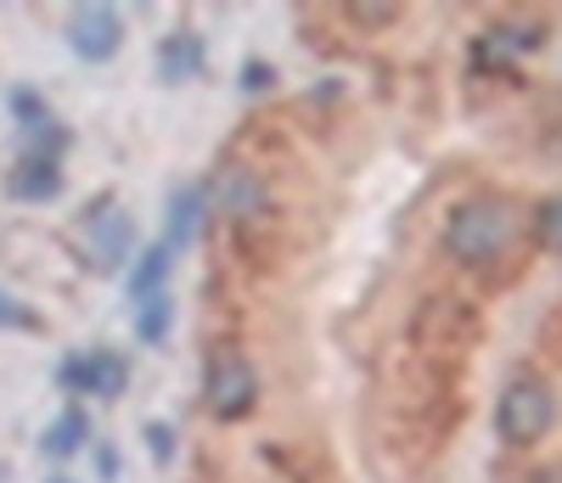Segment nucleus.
Segmentation results:
<instances>
[{"label": "nucleus", "instance_id": "4", "mask_svg": "<svg viewBox=\"0 0 562 483\" xmlns=\"http://www.w3.org/2000/svg\"><path fill=\"white\" fill-rule=\"evenodd\" d=\"M203 400H209V411H214L220 422L248 416V411L259 405V371H254L243 355L220 349V355L209 360V377H203Z\"/></svg>", "mask_w": 562, "mask_h": 483}, {"label": "nucleus", "instance_id": "16", "mask_svg": "<svg viewBox=\"0 0 562 483\" xmlns=\"http://www.w3.org/2000/svg\"><path fill=\"white\" fill-rule=\"evenodd\" d=\"M147 450H153V461H169L175 456V427L169 422H147Z\"/></svg>", "mask_w": 562, "mask_h": 483}, {"label": "nucleus", "instance_id": "12", "mask_svg": "<svg viewBox=\"0 0 562 483\" xmlns=\"http://www.w3.org/2000/svg\"><path fill=\"white\" fill-rule=\"evenodd\" d=\"M169 321H175V299L169 293H153V299L135 304V337H140V344H164Z\"/></svg>", "mask_w": 562, "mask_h": 483}, {"label": "nucleus", "instance_id": "9", "mask_svg": "<svg viewBox=\"0 0 562 483\" xmlns=\"http://www.w3.org/2000/svg\"><path fill=\"white\" fill-rule=\"evenodd\" d=\"M192 74H203V40L192 29H180V34H169L158 45V79L164 85H180V79H192Z\"/></svg>", "mask_w": 562, "mask_h": 483}, {"label": "nucleus", "instance_id": "10", "mask_svg": "<svg viewBox=\"0 0 562 483\" xmlns=\"http://www.w3.org/2000/svg\"><path fill=\"white\" fill-rule=\"evenodd\" d=\"M90 445V416L79 411V405H68L52 427H45V439H40V450L52 456V461H68V456H79Z\"/></svg>", "mask_w": 562, "mask_h": 483}, {"label": "nucleus", "instance_id": "13", "mask_svg": "<svg viewBox=\"0 0 562 483\" xmlns=\"http://www.w3.org/2000/svg\"><path fill=\"white\" fill-rule=\"evenodd\" d=\"M12 113H18V124H23L34 141H45V135H52V108H45L34 90H12Z\"/></svg>", "mask_w": 562, "mask_h": 483}, {"label": "nucleus", "instance_id": "1", "mask_svg": "<svg viewBox=\"0 0 562 483\" xmlns=\"http://www.w3.org/2000/svg\"><path fill=\"white\" fill-rule=\"evenodd\" d=\"M445 248L461 265H490L512 248V209L506 203H461L445 220Z\"/></svg>", "mask_w": 562, "mask_h": 483}, {"label": "nucleus", "instance_id": "11", "mask_svg": "<svg viewBox=\"0 0 562 483\" xmlns=\"http://www.w3.org/2000/svg\"><path fill=\"white\" fill-rule=\"evenodd\" d=\"M169 270H175V254L164 248V242H153L147 254L135 259V270H130V299L140 304V299H153V293H164V281H169Z\"/></svg>", "mask_w": 562, "mask_h": 483}, {"label": "nucleus", "instance_id": "2", "mask_svg": "<svg viewBox=\"0 0 562 483\" xmlns=\"http://www.w3.org/2000/svg\"><path fill=\"white\" fill-rule=\"evenodd\" d=\"M557 422V394L546 389L540 377H518V382H506V394L495 405V427H501V439L512 450H524V445H540L546 433Z\"/></svg>", "mask_w": 562, "mask_h": 483}, {"label": "nucleus", "instance_id": "8", "mask_svg": "<svg viewBox=\"0 0 562 483\" xmlns=\"http://www.w3.org/2000/svg\"><path fill=\"white\" fill-rule=\"evenodd\" d=\"M198 220H203V186H180L175 198H169V225H164V236H158L175 259H180L186 242L198 236Z\"/></svg>", "mask_w": 562, "mask_h": 483}, {"label": "nucleus", "instance_id": "7", "mask_svg": "<svg viewBox=\"0 0 562 483\" xmlns=\"http://www.w3.org/2000/svg\"><path fill=\"white\" fill-rule=\"evenodd\" d=\"M7 191L18 203H45V198H57L63 191V164L57 153H23L7 175Z\"/></svg>", "mask_w": 562, "mask_h": 483}, {"label": "nucleus", "instance_id": "14", "mask_svg": "<svg viewBox=\"0 0 562 483\" xmlns=\"http://www.w3.org/2000/svg\"><path fill=\"white\" fill-rule=\"evenodd\" d=\"M535 242L546 254H562V198H546L535 209Z\"/></svg>", "mask_w": 562, "mask_h": 483}, {"label": "nucleus", "instance_id": "15", "mask_svg": "<svg viewBox=\"0 0 562 483\" xmlns=\"http://www.w3.org/2000/svg\"><path fill=\"white\" fill-rule=\"evenodd\" d=\"M0 332H40V315L34 310H23L7 287H0Z\"/></svg>", "mask_w": 562, "mask_h": 483}, {"label": "nucleus", "instance_id": "5", "mask_svg": "<svg viewBox=\"0 0 562 483\" xmlns=\"http://www.w3.org/2000/svg\"><path fill=\"white\" fill-rule=\"evenodd\" d=\"M68 45H74V57H85V63H113L119 45H124V18H119L113 7H102V0L74 7V18H68Z\"/></svg>", "mask_w": 562, "mask_h": 483}, {"label": "nucleus", "instance_id": "19", "mask_svg": "<svg viewBox=\"0 0 562 483\" xmlns=\"http://www.w3.org/2000/svg\"><path fill=\"white\" fill-rule=\"evenodd\" d=\"M524 483H562L557 467H540V472H524Z\"/></svg>", "mask_w": 562, "mask_h": 483}, {"label": "nucleus", "instance_id": "17", "mask_svg": "<svg viewBox=\"0 0 562 483\" xmlns=\"http://www.w3.org/2000/svg\"><path fill=\"white\" fill-rule=\"evenodd\" d=\"M265 85H276V74H270L265 63H248V68H243V90H265Z\"/></svg>", "mask_w": 562, "mask_h": 483}, {"label": "nucleus", "instance_id": "3", "mask_svg": "<svg viewBox=\"0 0 562 483\" xmlns=\"http://www.w3.org/2000/svg\"><path fill=\"white\" fill-rule=\"evenodd\" d=\"M130 242H135V225H130V214H124L113 198H102L97 209H85V214L74 220V248H79V259H85L90 270H102V276H113V270L130 259Z\"/></svg>", "mask_w": 562, "mask_h": 483}, {"label": "nucleus", "instance_id": "20", "mask_svg": "<svg viewBox=\"0 0 562 483\" xmlns=\"http://www.w3.org/2000/svg\"><path fill=\"white\" fill-rule=\"evenodd\" d=\"M45 483H74V478H45Z\"/></svg>", "mask_w": 562, "mask_h": 483}, {"label": "nucleus", "instance_id": "6", "mask_svg": "<svg viewBox=\"0 0 562 483\" xmlns=\"http://www.w3.org/2000/svg\"><path fill=\"white\" fill-rule=\"evenodd\" d=\"M130 382V366L113 355V349H90V355H74L63 366V389L68 394H102V400H119Z\"/></svg>", "mask_w": 562, "mask_h": 483}, {"label": "nucleus", "instance_id": "18", "mask_svg": "<svg viewBox=\"0 0 562 483\" xmlns=\"http://www.w3.org/2000/svg\"><path fill=\"white\" fill-rule=\"evenodd\" d=\"M355 23H394V7H349Z\"/></svg>", "mask_w": 562, "mask_h": 483}]
</instances>
